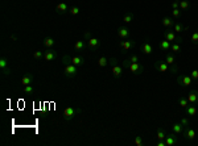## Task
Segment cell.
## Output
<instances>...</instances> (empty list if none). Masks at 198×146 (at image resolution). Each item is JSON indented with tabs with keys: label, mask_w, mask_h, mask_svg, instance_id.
Wrapping results in <instances>:
<instances>
[{
	"label": "cell",
	"mask_w": 198,
	"mask_h": 146,
	"mask_svg": "<svg viewBox=\"0 0 198 146\" xmlns=\"http://www.w3.org/2000/svg\"><path fill=\"white\" fill-rule=\"evenodd\" d=\"M163 25L169 29V28H172V26L174 25V21L172 20L171 17H164V19H163Z\"/></svg>",
	"instance_id": "obj_25"
},
{
	"label": "cell",
	"mask_w": 198,
	"mask_h": 146,
	"mask_svg": "<svg viewBox=\"0 0 198 146\" xmlns=\"http://www.w3.org/2000/svg\"><path fill=\"white\" fill-rule=\"evenodd\" d=\"M22 92H24L25 95H32L33 92H35V88L32 87V84H29V86H24V88H22Z\"/></svg>",
	"instance_id": "obj_32"
},
{
	"label": "cell",
	"mask_w": 198,
	"mask_h": 146,
	"mask_svg": "<svg viewBox=\"0 0 198 146\" xmlns=\"http://www.w3.org/2000/svg\"><path fill=\"white\" fill-rule=\"evenodd\" d=\"M184 130H185V126H184L181 122H176V124H173L172 125V132H174L176 134H181V133H184Z\"/></svg>",
	"instance_id": "obj_23"
},
{
	"label": "cell",
	"mask_w": 198,
	"mask_h": 146,
	"mask_svg": "<svg viewBox=\"0 0 198 146\" xmlns=\"http://www.w3.org/2000/svg\"><path fill=\"white\" fill-rule=\"evenodd\" d=\"M78 72H79L78 66H75V64H73V63H70V62L65 63L64 74H65V77H66V78H74Z\"/></svg>",
	"instance_id": "obj_3"
},
{
	"label": "cell",
	"mask_w": 198,
	"mask_h": 146,
	"mask_svg": "<svg viewBox=\"0 0 198 146\" xmlns=\"http://www.w3.org/2000/svg\"><path fill=\"white\" fill-rule=\"evenodd\" d=\"M57 58H58V53L54 49H52V47H46V50L44 52V59L46 62H53Z\"/></svg>",
	"instance_id": "obj_5"
},
{
	"label": "cell",
	"mask_w": 198,
	"mask_h": 146,
	"mask_svg": "<svg viewBox=\"0 0 198 146\" xmlns=\"http://www.w3.org/2000/svg\"><path fill=\"white\" fill-rule=\"evenodd\" d=\"M196 136H197L196 129H194V128H191L190 125H189V126H186V128H185V130H184V138H185L186 141H193V140L196 138Z\"/></svg>",
	"instance_id": "obj_7"
},
{
	"label": "cell",
	"mask_w": 198,
	"mask_h": 146,
	"mask_svg": "<svg viewBox=\"0 0 198 146\" xmlns=\"http://www.w3.org/2000/svg\"><path fill=\"white\" fill-rule=\"evenodd\" d=\"M82 112L81 108H74V107H66V108L64 109V119L66 120V121H72L73 119H74L77 115H79Z\"/></svg>",
	"instance_id": "obj_2"
},
{
	"label": "cell",
	"mask_w": 198,
	"mask_h": 146,
	"mask_svg": "<svg viewBox=\"0 0 198 146\" xmlns=\"http://www.w3.org/2000/svg\"><path fill=\"white\" fill-rule=\"evenodd\" d=\"M169 71L172 72V74H178V71H180V69H178L177 64H173V66L169 67Z\"/></svg>",
	"instance_id": "obj_38"
},
{
	"label": "cell",
	"mask_w": 198,
	"mask_h": 146,
	"mask_svg": "<svg viewBox=\"0 0 198 146\" xmlns=\"http://www.w3.org/2000/svg\"><path fill=\"white\" fill-rule=\"evenodd\" d=\"M1 72H3L4 77H9V75H11V69H9V67H8V69H4V70H1Z\"/></svg>",
	"instance_id": "obj_45"
},
{
	"label": "cell",
	"mask_w": 198,
	"mask_h": 146,
	"mask_svg": "<svg viewBox=\"0 0 198 146\" xmlns=\"http://www.w3.org/2000/svg\"><path fill=\"white\" fill-rule=\"evenodd\" d=\"M86 46H87V45L85 44V41H82V40H78V41L74 42V49H75V52H81V50H83Z\"/></svg>",
	"instance_id": "obj_24"
},
{
	"label": "cell",
	"mask_w": 198,
	"mask_h": 146,
	"mask_svg": "<svg viewBox=\"0 0 198 146\" xmlns=\"http://www.w3.org/2000/svg\"><path fill=\"white\" fill-rule=\"evenodd\" d=\"M190 40H191V42H193V45H197L198 44V29L193 33V34H191Z\"/></svg>",
	"instance_id": "obj_34"
},
{
	"label": "cell",
	"mask_w": 198,
	"mask_h": 146,
	"mask_svg": "<svg viewBox=\"0 0 198 146\" xmlns=\"http://www.w3.org/2000/svg\"><path fill=\"white\" fill-rule=\"evenodd\" d=\"M135 145H136V146H143V137H141V136L135 137Z\"/></svg>",
	"instance_id": "obj_36"
},
{
	"label": "cell",
	"mask_w": 198,
	"mask_h": 146,
	"mask_svg": "<svg viewBox=\"0 0 198 146\" xmlns=\"http://www.w3.org/2000/svg\"><path fill=\"white\" fill-rule=\"evenodd\" d=\"M44 45H45V47H53L54 46V40L53 38H50V37H46V38H44Z\"/></svg>",
	"instance_id": "obj_30"
},
{
	"label": "cell",
	"mask_w": 198,
	"mask_h": 146,
	"mask_svg": "<svg viewBox=\"0 0 198 146\" xmlns=\"http://www.w3.org/2000/svg\"><path fill=\"white\" fill-rule=\"evenodd\" d=\"M115 64H118V59L115 57H112L111 59H108V66H115Z\"/></svg>",
	"instance_id": "obj_44"
},
{
	"label": "cell",
	"mask_w": 198,
	"mask_h": 146,
	"mask_svg": "<svg viewBox=\"0 0 198 146\" xmlns=\"http://www.w3.org/2000/svg\"><path fill=\"white\" fill-rule=\"evenodd\" d=\"M0 69L4 70V69H8V59L5 57H1L0 58Z\"/></svg>",
	"instance_id": "obj_33"
},
{
	"label": "cell",
	"mask_w": 198,
	"mask_h": 146,
	"mask_svg": "<svg viewBox=\"0 0 198 146\" xmlns=\"http://www.w3.org/2000/svg\"><path fill=\"white\" fill-rule=\"evenodd\" d=\"M156 137H157V140H165V137H166L165 130H164L163 128H158L157 133H156Z\"/></svg>",
	"instance_id": "obj_31"
},
{
	"label": "cell",
	"mask_w": 198,
	"mask_h": 146,
	"mask_svg": "<svg viewBox=\"0 0 198 146\" xmlns=\"http://www.w3.org/2000/svg\"><path fill=\"white\" fill-rule=\"evenodd\" d=\"M98 66L99 67H106L108 66V59L106 57H99L98 58Z\"/></svg>",
	"instance_id": "obj_28"
},
{
	"label": "cell",
	"mask_w": 198,
	"mask_h": 146,
	"mask_svg": "<svg viewBox=\"0 0 198 146\" xmlns=\"http://www.w3.org/2000/svg\"><path fill=\"white\" fill-rule=\"evenodd\" d=\"M171 46H172V42H169L166 40H163L158 42V49L161 52H171Z\"/></svg>",
	"instance_id": "obj_20"
},
{
	"label": "cell",
	"mask_w": 198,
	"mask_h": 146,
	"mask_svg": "<svg viewBox=\"0 0 198 146\" xmlns=\"http://www.w3.org/2000/svg\"><path fill=\"white\" fill-rule=\"evenodd\" d=\"M33 75L32 74H25L24 77L21 78V84L22 86H29V84H32L33 83Z\"/></svg>",
	"instance_id": "obj_22"
},
{
	"label": "cell",
	"mask_w": 198,
	"mask_h": 146,
	"mask_svg": "<svg viewBox=\"0 0 198 146\" xmlns=\"http://www.w3.org/2000/svg\"><path fill=\"white\" fill-rule=\"evenodd\" d=\"M177 33L174 32V30H171V29H166L165 32H164V38H165L166 41H169V42H176L177 40Z\"/></svg>",
	"instance_id": "obj_13"
},
{
	"label": "cell",
	"mask_w": 198,
	"mask_h": 146,
	"mask_svg": "<svg viewBox=\"0 0 198 146\" xmlns=\"http://www.w3.org/2000/svg\"><path fill=\"white\" fill-rule=\"evenodd\" d=\"M118 36L121 38V40H127V38L131 36V32L128 30V28H126V26H120L118 29Z\"/></svg>",
	"instance_id": "obj_17"
},
{
	"label": "cell",
	"mask_w": 198,
	"mask_h": 146,
	"mask_svg": "<svg viewBox=\"0 0 198 146\" xmlns=\"http://www.w3.org/2000/svg\"><path fill=\"white\" fill-rule=\"evenodd\" d=\"M185 113H186V116H189V117H194V116H196V115L198 113L197 105H196V104L188 105V107L185 108Z\"/></svg>",
	"instance_id": "obj_16"
},
{
	"label": "cell",
	"mask_w": 198,
	"mask_h": 146,
	"mask_svg": "<svg viewBox=\"0 0 198 146\" xmlns=\"http://www.w3.org/2000/svg\"><path fill=\"white\" fill-rule=\"evenodd\" d=\"M155 70L158 72H166V71H169V64L165 62V61H163V59H160V61H156L155 62Z\"/></svg>",
	"instance_id": "obj_9"
},
{
	"label": "cell",
	"mask_w": 198,
	"mask_h": 146,
	"mask_svg": "<svg viewBox=\"0 0 198 146\" xmlns=\"http://www.w3.org/2000/svg\"><path fill=\"white\" fill-rule=\"evenodd\" d=\"M190 77H191V79L196 82V80H198V70H193V71L190 72Z\"/></svg>",
	"instance_id": "obj_42"
},
{
	"label": "cell",
	"mask_w": 198,
	"mask_h": 146,
	"mask_svg": "<svg viewBox=\"0 0 198 146\" xmlns=\"http://www.w3.org/2000/svg\"><path fill=\"white\" fill-rule=\"evenodd\" d=\"M180 122H181V124H182L184 126H185V128H186V126H189V125H190V121H189V119H188V117H182Z\"/></svg>",
	"instance_id": "obj_41"
},
{
	"label": "cell",
	"mask_w": 198,
	"mask_h": 146,
	"mask_svg": "<svg viewBox=\"0 0 198 146\" xmlns=\"http://www.w3.org/2000/svg\"><path fill=\"white\" fill-rule=\"evenodd\" d=\"M180 8V0H173L172 1V9H177Z\"/></svg>",
	"instance_id": "obj_43"
},
{
	"label": "cell",
	"mask_w": 198,
	"mask_h": 146,
	"mask_svg": "<svg viewBox=\"0 0 198 146\" xmlns=\"http://www.w3.org/2000/svg\"><path fill=\"white\" fill-rule=\"evenodd\" d=\"M70 13H72L73 16H77L78 13H79V7H72L70 8V11H69Z\"/></svg>",
	"instance_id": "obj_40"
},
{
	"label": "cell",
	"mask_w": 198,
	"mask_h": 146,
	"mask_svg": "<svg viewBox=\"0 0 198 146\" xmlns=\"http://www.w3.org/2000/svg\"><path fill=\"white\" fill-rule=\"evenodd\" d=\"M89 38H91V33H90V32H85V40H89Z\"/></svg>",
	"instance_id": "obj_46"
},
{
	"label": "cell",
	"mask_w": 198,
	"mask_h": 146,
	"mask_svg": "<svg viewBox=\"0 0 198 146\" xmlns=\"http://www.w3.org/2000/svg\"><path fill=\"white\" fill-rule=\"evenodd\" d=\"M140 49H141V52H143L144 54H147V55H149V54H152V53H153V46H152V44L149 42L148 38L144 41V44L141 45Z\"/></svg>",
	"instance_id": "obj_12"
},
{
	"label": "cell",
	"mask_w": 198,
	"mask_h": 146,
	"mask_svg": "<svg viewBox=\"0 0 198 146\" xmlns=\"http://www.w3.org/2000/svg\"><path fill=\"white\" fill-rule=\"evenodd\" d=\"M128 59H129V62H132V63H136V62H139V57L136 54H131L128 57Z\"/></svg>",
	"instance_id": "obj_39"
},
{
	"label": "cell",
	"mask_w": 198,
	"mask_h": 146,
	"mask_svg": "<svg viewBox=\"0 0 198 146\" xmlns=\"http://www.w3.org/2000/svg\"><path fill=\"white\" fill-rule=\"evenodd\" d=\"M123 67L126 70H129V71H131L134 75H140V74H143V71H144V66H143V64L139 63V62H136V63L129 62L128 58L123 61Z\"/></svg>",
	"instance_id": "obj_1"
},
{
	"label": "cell",
	"mask_w": 198,
	"mask_h": 146,
	"mask_svg": "<svg viewBox=\"0 0 198 146\" xmlns=\"http://www.w3.org/2000/svg\"><path fill=\"white\" fill-rule=\"evenodd\" d=\"M62 62L66 63V62H70L73 64H75V66H83L85 64V58L83 57H79V55H74V57H69V55H65L64 58H62Z\"/></svg>",
	"instance_id": "obj_4"
},
{
	"label": "cell",
	"mask_w": 198,
	"mask_h": 146,
	"mask_svg": "<svg viewBox=\"0 0 198 146\" xmlns=\"http://www.w3.org/2000/svg\"><path fill=\"white\" fill-rule=\"evenodd\" d=\"M188 104H189L188 97H185V96H180V97H178V105H181L182 108H186Z\"/></svg>",
	"instance_id": "obj_29"
},
{
	"label": "cell",
	"mask_w": 198,
	"mask_h": 146,
	"mask_svg": "<svg viewBox=\"0 0 198 146\" xmlns=\"http://www.w3.org/2000/svg\"><path fill=\"white\" fill-rule=\"evenodd\" d=\"M177 136L178 134H176L174 132H172L171 134H166L165 137V144L166 146H174L177 144Z\"/></svg>",
	"instance_id": "obj_14"
},
{
	"label": "cell",
	"mask_w": 198,
	"mask_h": 146,
	"mask_svg": "<svg viewBox=\"0 0 198 146\" xmlns=\"http://www.w3.org/2000/svg\"><path fill=\"white\" fill-rule=\"evenodd\" d=\"M165 62L169 64V66H173V64H177L176 61V54L172 52H166V57H165Z\"/></svg>",
	"instance_id": "obj_19"
},
{
	"label": "cell",
	"mask_w": 198,
	"mask_h": 146,
	"mask_svg": "<svg viewBox=\"0 0 198 146\" xmlns=\"http://www.w3.org/2000/svg\"><path fill=\"white\" fill-rule=\"evenodd\" d=\"M134 13L132 12H128V13H126L124 15V17H123V21H124V24H131L132 20H134Z\"/></svg>",
	"instance_id": "obj_27"
},
{
	"label": "cell",
	"mask_w": 198,
	"mask_h": 146,
	"mask_svg": "<svg viewBox=\"0 0 198 146\" xmlns=\"http://www.w3.org/2000/svg\"><path fill=\"white\" fill-rule=\"evenodd\" d=\"M181 13H182V12H181V9H180V8H177V9H172V15H173V17H181Z\"/></svg>",
	"instance_id": "obj_37"
},
{
	"label": "cell",
	"mask_w": 198,
	"mask_h": 146,
	"mask_svg": "<svg viewBox=\"0 0 198 146\" xmlns=\"http://www.w3.org/2000/svg\"><path fill=\"white\" fill-rule=\"evenodd\" d=\"M194 80L191 79L190 75H178L177 77V84H180L181 87H189L193 84Z\"/></svg>",
	"instance_id": "obj_6"
},
{
	"label": "cell",
	"mask_w": 198,
	"mask_h": 146,
	"mask_svg": "<svg viewBox=\"0 0 198 146\" xmlns=\"http://www.w3.org/2000/svg\"><path fill=\"white\" fill-rule=\"evenodd\" d=\"M100 44H102L100 40L97 38V37H91V38H89V40H87V46H89L91 50L99 49V47H100Z\"/></svg>",
	"instance_id": "obj_11"
},
{
	"label": "cell",
	"mask_w": 198,
	"mask_h": 146,
	"mask_svg": "<svg viewBox=\"0 0 198 146\" xmlns=\"http://www.w3.org/2000/svg\"><path fill=\"white\" fill-rule=\"evenodd\" d=\"M188 102H189V104H197L198 103V91L197 89H191L188 94Z\"/></svg>",
	"instance_id": "obj_15"
},
{
	"label": "cell",
	"mask_w": 198,
	"mask_h": 146,
	"mask_svg": "<svg viewBox=\"0 0 198 146\" xmlns=\"http://www.w3.org/2000/svg\"><path fill=\"white\" fill-rule=\"evenodd\" d=\"M119 46H120L121 52H127V50H131L132 47L135 46V40H129V38H127V40H121L119 42Z\"/></svg>",
	"instance_id": "obj_8"
},
{
	"label": "cell",
	"mask_w": 198,
	"mask_h": 146,
	"mask_svg": "<svg viewBox=\"0 0 198 146\" xmlns=\"http://www.w3.org/2000/svg\"><path fill=\"white\" fill-rule=\"evenodd\" d=\"M190 8V1L189 0H180V9L181 11H186Z\"/></svg>",
	"instance_id": "obj_26"
},
{
	"label": "cell",
	"mask_w": 198,
	"mask_h": 146,
	"mask_svg": "<svg viewBox=\"0 0 198 146\" xmlns=\"http://www.w3.org/2000/svg\"><path fill=\"white\" fill-rule=\"evenodd\" d=\"M33 57H35V59H41V58H44V52L36 50V52L33 53Z\"/></svg>",
	"instance_id": "obj_35"
},
{
	"label": "cell",
	"mask_w": 198,
	"mask_h": 146,
	"mask_svg": "<svg viewBox=\"0 0 198 146\" xmlns=\"http://www.w3.org/2000/svg\"><path fill=\"white\" fill-rule=\"evenodd\" d=\"M111 70H112V75H114L115 79H119L124 74V70L126 69L123 67V64H115V66L111 67Z\"/></svg>",
	"instance_id": "obj_10"
},
{
	"label": "cell",
	"mask_w": 198,
	"mask_h": 146,
	"mask_svg": "<svg viewBox=\"0 0 198 146\" xmlns=\"http://www.w3.org/2000/svg\"><path fill=\"white\" fill-rule=\"evenodd\" d=\"M173 28H174V32H176L177 34H178V33L188 32V30H189V26H185V25H184L182 22H174Z\"/></svg>",
	"instance_id": "obj_21"
},
{
	"label": "cell",
	"mask_w": 198,
	"mask_h": 146,
	"mask_svg": "<svg viewBox=\"0 0 198 146\" xmlns=\"http://www.w3.org/2000/svg\"><path fill=\"white\" fill-rule=\"evenodd\" d=\"M69 11H70V8L66 3H59L57 7H56V12H57L58 15H65V13L69 12Z\"/></svg>",
	"instance_id": "obj_18"
}]
</instances>
